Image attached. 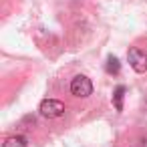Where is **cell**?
Returning <instances> with one entry per match:
<instances>
[{"label": "cell", "instance_id": "cell-4", "mask_svg": "<svg viewBox=\"0 0 147 147\" xmlns=\"http://www.w3.org/2000/svg\"><path fill=\"white\" fill-rule=\"evenodd\" d=\"M2 147H28V139L24 135H12L4 139Z\"/></svg>", "mask_w": 147, "mask_h": 147}, {"label": "cell", "instance_id": "cell-6", "mask_svg": "<svg viewBox=\"0 0 147 147\" xmlns=\"http://www.w3.org/2000/svg\"><path fill=\"white\" fill-rule=\"evenodd\" d=\"M123 97H125V87L119 85L115 89V93H113V105H115L117 111H123Z\"/></svg>", "mask_w": 147, "mask_h": 147}, {"label": "cell", "instance_id": "cell-3", "mask_svg": "<svg viewBox=\"0 0 147 147\" xmlns=\"http://www.w3.org/2000/svg\"><path fill=\"white\" fill-rule=\"evenodd\" d=\"M127 61L131 65V69L135 73H145L147 71V53L141 49H129L127 53Z\"/></svg>", "mask_w": 147, "mask_h": 147}, {"label": "cell", "instance_id": "cell-5", "mask_svg": "<svg viewBox=\"0 0 147 147\" xmlns=\"http://www.w3.org/2000/svg\"><path fill=\"white\" fill-rule=\"evenodd\" d=\"M105 71H107L109 75H119V71H121L119 59H117V57H109L107 63H105Z\"/></svg>", "mask_w": 147, "mask_h": 147}, {"label": "cell", "instance_id": "cell-1", "mask_svg": "<svg viewBox=\"0 0 147 147\" xmlns=\"http://www.w3.org/2000/svg\"><path fill=\"white\" fill-rule=\"evenodd\" d=\"M40 115L47 117V119H59L63 113H65V103L59 101V99H45L38 107Z\"/></svg>", "mask_w": 147, "mask_h": 147}, {"label": "cell", "instance_id": "cell-2", "mask_svg": "<svg viewBox=\"0 0 147 147\" xmlns=\"http://www.w3.org/2000/svg\"><path fill=\"white\" fill-rule=\"evenodd\" d=\"M71 93H73L75 97L85 99V97H89V95L93 93V83H91L85 75H77V77L71 81Z\"/></svg>", "mask_w": 147, "mask_h": 147}]
</instances>
